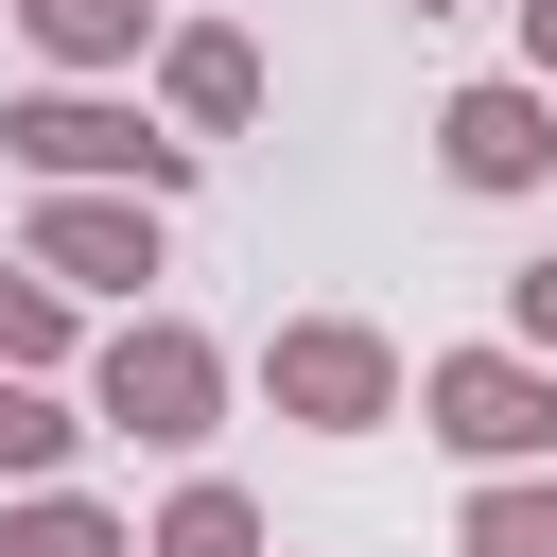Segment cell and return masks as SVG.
I'll list each match as a JSON object with an SVG mask.
<instances>
[{"mask_svg":"<svg viewBox=\"0 0 557 557\" xmlns=\"http://www.w3.org/2000/svg\"><path fill=\"white\" fill-rule=\"evenodd\" d=\"M0 157H17L35 191H139V209L191 191V139H157V122L104 104V87H35V104H0Z\"/></svg>","mask_w":557,"mask_h":557,"instance_id":"cell-1","label":"cell"},{"mask_svg":"<svg viewBox=\"0 0 557 557\" xmlns=\"http://www.w3.org/2000/svg\"><path fill=\"white\" fill-rule=\"evenodd\" d=\"M226 418V348L191 331V313H122L104 348H87V435H139V453H191Z\"/></svg>","mask_w":557,"mask_h":557,"instance_id":"cell-2","label":"cell"},{"mask_svg":"<svg viewBox=\"0 0 557 557\" xmlns=\"http://www.w3.org/2000/svg\"><path fill=\"white\" fill-rule=\"evenodd\" d=\"M261 400H278L296 435H383V418H400V348H383L366 313H278Z\"/></svg>","mask_w":557,"mask_h":557,"instance_id":"cell-3","label":"cell"},{"mask_svg":"<svg viewBox=\"0 0 557 557\" xmlns=\"http://www.w3.org/2000/svg\"><path fill=\"white\" fill-rule=\"evenodd\" d=\"M418 435H453L470 470H540V453H557V366H522V348H435V366H418Z\"/></svg>","mask_w":557,"mask_h":557,"instance_id":"cell-4","label":"cell"},{"mask_svg":"<svg viewBox=\"0 0 557 557\" xmlns=\"http://www.w3.org/2000/svg\"><path fill=\"white\" fill-rule=\"evenodd\" d=\"M435 174H453V191H540V174H557V87H522V70L453 87V104H435Z\"/></svg>","mask_w":557,"mask_h":557,"instance_id":"cell-5","label":"cell"},{"mask_svg":"<svg viewBox=\"0 0 557 557\" xmlns=\"http://www.w3.org/2000/svg\"><path fill=\"white\" fill-rule=\"evenodd\" d=\"M17 261H35L52 296H139V278H157V209H139V191H52Z\"/></svg>","mask_w":557,"mask_h":557,"instance_id":"cell-6","label":"cell"},{"mask_svg":"<svg viewBox=\"0 0 557 557\" xmlns=\"http://www.w3.org/2000/svg\"><path fill=\"white\" fill-rule=\"evenodd\" d=\"M157 104H174L191 139H244V122H261V35H226V17L157 35Z\"/></svg>","mask_w":557,"mask_h":557,"instance_id":"cell-7","label":"cell"},{"mask_svg":"<svg viewBox=\"0 0 557 557\" xmlns=\"http://www.w3.org/2000/svg\"><path fill=\"white\" fill-rule=\"evenodd\" d=\"M17 35H35L52 70H139V52H157V0H17Z\"/></svg>","mask_w":557,"mask_h":557,"instance_id":"cell-8","label":"cell"},{"mask_svg":"<svg viewBox=\"0 0 557 557\" xmlns=\"http://www.w3.org/2000/svg\"><path fill=\"white\" fill-rule=\"evenodd\" d=\"M0 557H139V522H104L87 487H17L0 505Z\"/></svg>","mask_w":557,"mask_h":557,"instance_id":"cell-9","label":"cell"},{"mask_svg":"<svg viewBox=\"0 0 557 557\" xmlns=\"http://www.w3.org/2000/svg\"><path fill=\"white\" fill-rule=\"evenodd\" d=\"M453 557H557V470H487L470 522H453Z\"/></svg>","mask_w":557,"mask_h":557,"instance_id":"cell-10","label":"cell"},{"mask_svg":"<svg viewBox=\"0 0 557 557\" xmlns=\"http://www.w3.org/2000/svg\"><path fill=\"white\" fill-rule=\"evenodd\" d=\"M139 557H261V505H244V487H209V470H191V487H174V505H157V540H139Z\"/></svg>","mask_w":557,"mask_h":557,"instance_id":"cell-11","label":"cell"},{"mask_svg":"<svg viewBox=\"0 0 557 557\" xmlns=\"http://www.w3.org/2000/svg\"><path fill=\"white\" fill-rule=\"evenodd\" d=\"M70 435H87V418H70L52 383H17V366H0V487H52V470H70Z\"/></svg>","mask_w":557,"mask_h":557,"instance_id":"cell-12","label":"cell"},{"mask_svg":"<svg viewBox=\"0 0 557 557\" xmlns=\"http://www.w3.org/2000/svg\"><path fill=\"white\" fill-rule=\"evenodd\" d=\"M0 366H17V383H52V366H70V296H52L35 261H0Z\"/></svg>","mask_w":557,"mask_h":557,"instance_id":"cell-13","label":"cell"},{"mask_svg":"<svg viewBox=\"0 0 557 557\" xmlns=\"http://www.w3.org/2000/svg\"><path fill=\"white\" fill-rule=\"evenodd\" d=\"M505 348H522V366H557V261H522V278H505Z\"/></svg>","mask_w":557,"mask_h":557,"instance_id":"cell-14","label":"cell"},{"mask_svg":"<svg viewBox=\"0 0 557 557\" xmlns=\"http://www.w3.org/2000/svg\"><path fill=\"white\" fill-rule=\"evenodd\" d=\"M522 87H557V0H522Z\"/></svg>","mask_w":557,"mask_h":557,"instance_id":"cell-15","label":"cell"},{"mask_svg":"<svg viewBox=\"0 0 557 557\" xmlns=\"http://www.w3.org/2000/svg\"><path fill=\"white\" fill-rule=\"evenodd\" d=\"M418 17H470V0H418Z\"/></svg>","mask_w":557,"mask_h":557,"instance_id":"cell-16","label":"cell"}]
</instances>
